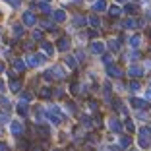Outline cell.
I'll list each match as a JSON object with an SVG mask.
<instances>
[{
    "mask_svg": "<svg viewBox=\"0 0 151 151\" xmlns=\"http://www.w3.org/2000/svg\"><path fill=\"white\" fill-rule=\"evenodd\" d=\"M122 128H124V124H120L118 118H109V130H111V132H116V134H118Z\"/></svg>",
    "mask_w": 151,
    "mask_h": 151,
    "instance_id": "5",
    "label": "cell"
},
{
    "mask_svg": "<svg viewBox=\"0 0 151 151\" xmlns=\"http://www.w3.org/2000/svg\"><path fill=\"white\" fill-rule=\"evenodd\" d=\"M107 74L111 76V78H114V80H118V78L124 76V72H122V68L116 66V64H111V66H107Z\"/></svg>",
    "mask_w": 151,
    "mask_h": 151,
    "instance_id": "2",
    "label": "cell"
},
{
    "mask_svg": "<svg viewBox=\"0 0 151 151\" xmlns=\"http://www.w3.org/2000/svg\"><path fill=\"white\" fill-rule=\"evenodd\" d=\"M139 134H142V138H145V139H149V142H151V128H147V126H145V128H142V132H139Z\"/></svg>",
    "mask_w": 151,
    "mask_h": 151,
    "instance_id": "30",
    "label": "cell"
},
{
    "mask_svg": "<svg viewBox=\"0 0 151 151\" xmlns=\"http://www.w3.org/2000/svg\"><path fill=\"white\" fill-rule=\"evenodd\" d=\"M142 35H134L132 39H130V47H132V49H138L139 45H142Z\"/></svg>",
    "mask_w": 151,
    "mask_h": 151,
    "instance_id": "16",
    "label": "cell"
},
{
    "mask_svg": "<svg viewBox=\"0 0 151 151\" xmlns=\"http://www.w3.org/2000/svg\"><path fill=\"white\" fill-rule=\"evenodd\" d=\"M10 89H12V93H22V91H23V89H22V81L14 78V80L10 81Z\"/></svg>",
    "mask_w": 151,
    "mask_h": 151,
    "instance_id": "10",
    "label": "cell"
},
{
    "mask_svg": "<svg viewBox=\"0 0 151 151\" xmlns=\"http://www.w3.org/2000/svg\"><path fill=\"white\" fill-rule=\"evenodd\" d=\"M0 72H4V62H0Z\"/></svg>",
    "mask_w": 151,
    "mask_h": 151,
    "instance_id": "40",
    "label": "cell"
},
{
    "mask_svg": "<svg viewBox=\"0 0 151 151\" xmlns=\"http://www.w3.org/2000/svg\"><path fill=\"white\" fill-rule=\"evenodd\" d=\"M74 23H76L78 27H80V25H85V23H87V18H85V16H76Z\"/></svg>",
    "mask_w": 151,
    "mask_h": 151,
    "instance_id": "28",
    "label": "cell"
},
{
    "mask_svg": "<svg viewBox=\"0 0 151 151\" xmlns=\"http://www.w3.org/2000/svg\"><path fill=\"white\" fill-rule=\"evenodd\" d=\"M66 18H68V14L64 12V10H54V12H52V19H54V22H58V23L66 22Z\"/></svg>",
    "mask_w": 151,
    "mask_h": 151,
    "instance_id": "7",
    "label": "cell"
},
{
    "mask_svg": "<svg viewBox=\"0 0 151 151\" xmlns=\"http://www.w3.org/2000/svg\"><path fill=\"white\" fill-rule=\"evenodd\" d=\"M89 23L93 27H99L101 25V18H99V16H91V18H89Z\"/></svg>",
    "mask_w": 151,
    "mask_h": 151,
    "instance_id": "31",
    "label": "cell"
},
{
    "mask_svg": "<svg viewBox=\"0 0 151 151\" xmlns=\"http://www.w3.org/2000/svg\"><path fill=\"white\" fill-rule=\"evenodd\" d=\"M54 151H60V149H54Z\"/></svg>",
    "mask_w": 151,
    "mask_h": 151,
    "instance_id": "45",
    "label": "cell"
},
{
    "mask_svg": "<svg viewBox=\"0 0 151 151\" xmlns=\"http://www.w3.org/2000/svg\"><path fill=\"white\" fill-rule=\"evenodd\" d=\"M147 97H149V99H151V87H149V89H147Z\"/></svg>",
    "mask_w": 151,
    "mask_h": 151,
    "instance_id": "41",
    "label": "cell"
},
{
    "mask_svg": "<svg viewBox=\"0 0 151 151\" xmlns=\"http://www.w3.org/2000/svg\"><path fill=\"white\" fill-rule=\"evenodd\" d=\"M43 50H45L47 56H52V54H54V47L50 43H43Z\"/></svg>",
    "mask_w": 151,
    "mask_h": 151,
    "instance_id": "19",
    "label": "cell"
},
{
    "mask_svg": "<svg viewBox=\"0 0 151 151\" xmlns=\"http://www.w3.org/2000/svg\"><path fill=\"white\" fill-rule=\"evenodd\" d=\"M109 16H111V18H118L120 16V8L118 6H111V8H109Z\"/></svg>",
    "mask_w": 151,
    "mask_h": 151,
    "instance_id": "23",
    "label": "cell"
},
{
    "mask_svg": "<svg viewBox=\"0 0 151 151\" xmlns=\"http://www.w3.org/2000/svg\"><path fill=\"white\" fill-rule=\"evenodd\" d=\"M124 128L126 130H128V132H134V130H136V126H134V120H126V122H124Z\"/></svg>",
    "mask_w": 151,
    "mask_h": 151,
    "instance_id": "32",
    "label": "cell"
},
{
    "mask_svg": "<svg viewBox=\"0 0 151 151\" xmlns=\"http://www.w3.org/2000/svg\"><path fill=\"white\" fill-rule=\"evenodd\" d=\"M45 62H47V56H45V54H31V56H29V62H27V66L39 68V66H43Z\"/></svg>",
    "mask_w": 151,
    "mask_h": 151,
    "instance_id": "1",
    "label": "cell"
},
{
    "mask_svg": "<svg viewBox=\"0 0 151 151\" xmlns=\"http://www.w3.org/2000/svg\"><path fill=\"white\" fill-rule=\"evenodd\" d=\"M97 35H99V31H93V29L89 31V37H97Z\"/></svg>",
    "mask_w": 151,
    "mask_h": 151,
    "instance_id": "39",
    "label": "cell"
},
{
    "mask_svg": "<svg viewBox=\"0 0 151 151\" xmlns=\"http://www.w3.org/2000/svg\"><path fill=\"white\" fill-rule=\"evenodd\" d=\"M8 2H10V4L14 6V8H18V6L22 4V0H8Z\"/></svg>",
    "mask_w": 151,
    "mask_h": 151,
    "instance_id": "36",
    "label": "cell"
},
{
    "mask_svg": "<svg viewBox=\"0 0 151 151\" xmlns=\"http://www.w3.org/2000/svg\"><path fill=\"white\" fill-rule=\"evenodd\" d=\"M54 74V78H56V80H64V78H66V76H64V72H62V68L60 66H54L52 70H50Z\"/></svg>",
    "mask_w": 151,
    "mask_h": 151,
    "instance_id": "18",
    "label": "cell"
},
{
    "mask_svg": "<svg viewBox=\"0 0 151 151\" xmlns=\"http://www.w3.org/2000/svg\"><path fill=\"white\" fill-rule=\"evenodd\" d=\"M122 25H124L126 29H138V27H139V22H136V19L130 18V19H126V22L122 23Z\"/></svg>",
    "mask_w": 151,
    "mask_h": 151,
    "instance_id": "14",
    "label": "cell"
},
{
    "mask_svg": "<svg viewBox=\"0 0 151 151\" xmlns=\"http://www.w3.org/2000/svg\"><path fill=\"white\" fill-rule=\"evenodd\" d=\"M143 74H145V72H143V68L138 66V64H134V66L128 68V76H132V78H142Z\"/></svg>",
    "mask_w": 151,
    "mask_h": 151,
    "instance_id": "6",
    "label": "cell"
},
{
    "mask_svg": "<svg viewBox=\"0 0 151 151\" xmlns=\"http://www.w3.org/2000/svg\"><path fill=\"white\" fill-rule=\"evenodd\" d=\"M72 2H76V4H80V2H81V0H72Z\"/></svg>",
    "mask_w": 151,
    "mask_h": 151,
    "instance_id": "42",
    "label": "cell"
},
{
    "mask_svg": "<svg viewBox=\"0 0 151 151\" xmlns=\"http://www.w3.org/2000/svg\"><path fill=\"white\" fill-rule=\"evenodd\" d=\"M41 25H43L45 31H52V29H54V23L49 22V19H43V22H41Z\"/></svg>",
    "mask_w": 151,
    "mask_h": 151,
    "instance_id": "22",
    "label": "cell"
},
{
    "mask_svg": "<svg viewBox=\"0 0 151 151\" xmlns=\"http://www.w3.org/2000/svg\"><path fill=\"white\" fill-rule=\"evenodd\" d=\"M124 12L130 14V16H136V14H138V6H136V4H128L124 8Z\"/></svg>",
    "mask_w": 151,
    "mask_h": 151,
    "instance_id": "21",
    "label": "cell"
},
{
    "mask_svg": "<svg viewBox=\"0 0 151 151\" xmlns=\"http://www.w3.org/2000/svg\"><path fill=\"white\" fill-rule=\"evenodd\" d=\"M128 89L132 91V93H138L139 89H142V83H139V81H136V80H132V81L128 83Z\"/></svg>",
    "mask_w": 151,
    "mask_h": 151,
    "instance_id": "17",
    "label": "cell"
},
{
    "mask_svg": "<svg viewBox=\"0 0 151 151\" xmlns=\"http://www.w3.org/2000/svg\"><path fill=\"white\" fill-rule=\"evenodd\" d=\"M118 2H132V0H118Z\"/></svg>",
    "mask_w": 151,
    "mask_h": 151,
    "instance_id": "43",
    "label": "cell"
},
{
    "mask_svg": "<svg viewBox=\"0 0 151 151\" xmlns=\"http://www.w3.org/2000/svg\"><path fill=\"white\" fill-rule=\"evenodd\" d=\"M23 47H25L27 50H31V49H33V43H23Z\"/></svg>",
    "mask_w": 151,
    "mask_h": 151,
    "instance_id": "38",
    "label": "cell"
},
{
    "mask_svg": "<svg viewBox=\"0 0 151 151\" xmlns=\"http://www.w3.org/2000/svg\"><path fill=\"white\" fill-rule=\"evenodd\" d=\"M23 122H19V120H16V122H12V134L14 136H22L23 134Z\"/></svg>",
    "mask_w": 151,
    "mask_h": 151,
    "instance_id": "8",
    "label": "cell"
},
{
    "mask_svg": "<svg viewBox=\"0 0 151 151\" xmlns=\"http://www.w3.org/2000/svg\"><path fill=\"white\" fill-rule=\"evenodd\" d=\"M109 49H111V50H114V52H118V50H120V43H118L116 39L109 41Z\"/></svg>",
    "mask_w": 151,
    "mask_h": 151,
    "instance_id": "25",
    "label": "cell"
},
{
    "mask_svg": "<svg viewBox=\"0 0 151 151\" xmlns=\"http://www.w3.org/2000/svg\"><path fill=\"white\" fill-rule=\"evenodd\" d=\"M93 10L95 12H105V10H107V2H105V0H97L93 4Z\"/></svg>",
    "mask_w": 151,
    "mask_h": 151,
    "instance_id": "15",
    "label": "cell"
},
{
    "mask_svg": "<svg viewBox=\"0 0 151 151\" xmlns=\"http://www.w3.org/2000/svg\"><path fill=\"white\" fill-rule=\"evenodd\" d=\"M130 103H132V107H134V109H139V111H142V109H147V107H149L145 99H130Z\"/></svg>",
    "mask_w": 151,
    "mask_h": 151,
    "instance_id": "9",
    "label": "cell"
},
{
    "mask_svg": "<svg viewBox=\"0 0 151 151\" xmlns=\"http://www.w3.org/2000/svg\"><path fill=\"white\" fill-rule=\"evenodd\" d=\"M60 52H66V50H70L72 49V41L68 39V37H62V39L58 41V47H56Z\"/></svg>",
    "mask_w": 151,
    "mask_h": 151,
    "instance_id": "4",
    "label": "cell"
},
{
    "mask_svg": "<svg viewBox=\"0 0 151 151\" xmlns=\"http://www.w3.org/2000/svg\"><path fill=\"white\" fill-rule=\"evenodd\" d=\"M0 151H8V145L4 142H0Z\"/></svg>",
    "mask_w": 151,
    "mask_h": 151,
    "instance_id": "37",
    "label": "cell"
},
{
    "mask_svg": "<svg viewBox=\"0 0 151 151\" xmlns=\"http://www.w3.org/2000/svg\"><path fill=\"white\" fill-rule=\"evenodd\" d=\"M25 68H27V64L23 60H19V58L14 60V72H25Z\"/></svg>",
    "mask_w": 151,
    "mask_h": 151,
    "instance_id": "13",
    "label": "cell"
},
{
    "mask_svg": "<svg viewBox=\"0 0 151 151\" xmlns=\"http://www.w3.org/2000/svg\"><path fill=\"white\" fill-rule=\"evenodd\" d=\"M64 64H68V68H72V70L78 66V64H76V58H72V56H66V58H64Z\"/></svg>",
    "mask_w": 151,
    "mask_h": 151,
    "instance_id": "29",
    "label": "cell"
},
{
    "mask_svg": "<svg viewBox=\"0 0 151 151\" xmlns=\"http://www.w3.org/2000/svg\"><path fill=\"white\" fill-rule=\"evenodd\" d=\"M103 62L111 66V62H112V56H109V54H105V56H103Z\"/></svg>",
    "mask_w": 151,
    "mask_h": 151,
    "instance_id": "34",
    "label": "cell"
},
{
    "mask_svg": "<svg viewBox=\"0 0 151 151\" xmlns=\"http://www.w3.org/2000/svg\"><path fill=\"white\" fill-rule=\"evenodd\" d=\"M31 39L33 41H43V33H41V31H33L31 33Z\"/></svg>",
    "mask_w": 151,
    "mask_h": 151,
    "instance_id": "33",
    "label": "cell"
},
{
    "mask_svg": "<svg viewBox=\"0 0 151 151\" xmlns=\"http://www.w3.org/2000/svg\"><path fill=\"white\" fill-rule=\"evenodd\" d=\"M6 2H8V0H6Z\"/></svg>",
    "mask_w": 151,
    "mask_h": 151,
    "instance_id": "46",
    "label": "cell"
},
{
    "mask_svg": "<svg viewBox=\"0 0 151 151\" xmlns=\"http://www.w3.org/2000/svg\"><path fill=\"white\" fill-rule=\"evenodd\" d=\"M22 18H23V23H25V25H29V27H33V25L37 23V16L31 12V10L23 12V16H22Z\"/></svg>",
    "mask_w": 151,
    "mask_h": 151,
    "instance_id": "3",
    "label": "cell"
},
{
    "mask_svg": "<svg viewBox=\"0 0 151 151\" xmlns=\"http://www.w3.org/2000/svg\"><path fill=\"white\" fill-rule=\"evenodd\" d=\"M18 114H22V116H27V114H29V109H27L25 103H19V105H18Z\"/></svg>",
    "mask_w": 151,
    "mask_h": 151,
    "instance_id": "20",
    "label": "cell"
},
{
    "mask_svg": "<svg viewBox=\"0 0 151 151\" xmlns=\"http://www.w3.org/2000/svg\"><path fill=\"white\" fill-rule=\"evenodd\" d=\"M89 109H91V111H97V109H99V103H95V101H89Z\"/></svg>",
    "mask_w": 151,
    "mask_h": 151,
    "instance_id": "35",
    "label": "cell"
},
{
    "mask_svg": "<svg viewBox=\"0 0 151 151\" xmlns=\"http://www.w3.org/2000/svg\"><path fill=\"white\" fill-rule=\"evenodd\" d=\"M41 97H43V99H50V97H52V89H49V87H45V89H41Z\"/></svg>",
    "mask_w": 151,
    "mask_h": 151,
    "instance_id": "26",
    "label": "cell"
},
{
    "mask_svg": "<svg viewBox=\"0 0 151 151\" xmlns=\"http://www.w3.org/2000/svg\"><path fill=\"white\" fill-rule=\"evenodd\" d=\"M12 35H14V37H23V35H25V29H23V25L16 23V25L12 27Z\"/></svg>",
    "mask_w": 151,
    "mask_h": 151,
    "instance_id": "12",
    "label": "cell"
},
{
    "mask_svg": "<svg viewBox=\"0 0 151 151\" xmlns=\"http://www.w3.org/2000/svg\"><path fill=\"white\" fill-rule=\"evenodd\" d=\"M91 50H93L95 54H103L105 52V45L99 43V41H93V43H91Z\"/></svg>",
    "mask_w": 151,
    "mask_h": 151,
    "instance_id": "11",
    "label": "cell"
},
{
    "mask_svg": "<svg viewBox=\"0 0 151 151\" xmlns=\"http://www.w3.org/2000/svg\"><path fill=\"white\" fill-rule=\"evenodd\" d=\"M43 2H50V0H43Z\"/></svg>",
    "mask_w": 151,
    "mask_h": 151,
    "instance_id": "44",
    "label": "cell"
},
{
    "mask_svg": "<svg viewBox=\"0 0 151 151\" xmlns=\"http://www.w3.org/2000/svg\"><path fill=\"white\" fill-rule=\"evenodd\" d=\"M130 145H132V138L122 136V138H120V147H130Z\"/></svg>",
    "mask_w": 151,
    "mask_h": 151,
    "instance_id": "24",
    "label": "cell"
},
{
    "mask_svg": "<svg viewBox=\"0 0 151 151\" xmlns=\"http://www.w3.org/2000/svg\"><path fill=\"white\" fill-rule=\"evenodd\" d=\"M31 99H33V93L29 89H23L22 91V101H31Z\"/></svg>",
    "mask_w": 151,
    "mask_h": 151,
    "instance_id": "27",
    "label": "cell"
}]
</instances>
